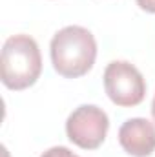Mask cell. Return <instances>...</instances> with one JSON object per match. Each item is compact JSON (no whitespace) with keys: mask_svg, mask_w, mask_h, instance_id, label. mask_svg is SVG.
<instances>
[{"mask_svg":"<svg viewBox=\"0 0 155 157\" xmlns=\"http://www.w3.org/2000/svg\"><path fill=\"white\" fill-rule=\"evenodd\" d=\"M152 117L155 121V97H153V102H152Z\"/></svg>","mask_w":155,"mask_h":157,"instance_id":"ba28073f","label":"cell"},{"mask_svg":"<svg viewBox=\"0 0 155 157\" xmlns=\"http://www.w3.org/2000/svg\"><path fill=\"white\" fill-rule=\"evenodd\" d=\"M104 90L120 108H131L144 101L146 82L142 73L126 60H113L104 70Z\"/></svg>","mask_w":155,"mask_h":157,"instance_id":"3957f363","label":"cell"},{"mask_svg":"<svg viewBox=\"0 0 155 157\" xmlns=\"http://www.w3.org/2000/svg\"><path fill=\"white\" fill-rule=\"evenodd\" d=\"M42 71L39 44L29 35H13L4 42L0 55L2 84L20 91L33 86Z\"/></svg>","mask_w":155,"mask_h":157,"instance_id":"7a4b0ae2","label":"cell"},{"mask_svg":"<svg viewBox=\"0 0 155 157\" xmlns=\"http://www.w3.org/2000/svg\"><path fill=\"white\" fill-rule=\"evenodd\" d=\"M110 130V119L106 112L95 104H82L68 117L66 133L68 139L82 150L99 148Z\"/></svg>","mask_w":155,"mask_h":157,"instance_id":"277c9868","label":"cell"},{"mask_svg":"<svg viewBox=\"0 0 155 157\" xmlns=\"http://www.w3.org/2000/svg\"><path fill=\"white\" fill-rule=\"evenodd\" d=\"M40 157H78V155H75V154H73L70 148H66V146H53V148L46 150Z\"/></svg>","mask_w":155,"mask_h":157,"instance_id":"8992f818","label":"cell"},{"mask_svg":"<svg viewBox=\"0 0 155 157\" xmlns=\"http://www.w3.org/2000/svg\"><path fill=\"white\" fill-rule=\"evenodd\" d=\"M119 143L126 154L148 157L155 152V124L148 119H128L119 130Z\"/></svg>","mask_w":155,"mask_h":157,"instance_id":"5b68a950","label":"cell"},{"mask_svg":"<svg viewBox=\"0 0 155 157\" xmlns=\"http://www.w3.org/2000/svg\"><path fill=\"white\" fill-rule=\"evenodd\" d=\"M51 62L59 75L77 78L86 75L97 59V42L82 26H68L55 33L49 46Z\"/></svg>","mask_w":155,"mask_h":157,"instance_id":"6da1fadb","label":"cell"},{"mask_svg":"<svg viewBox=\"0 0 155 157\" xmlns=\"http://www.w3.org/2000/svg\"><path fill=\"white\" fill-rule=\"evenodd\" d=\"M137 6L146 13H155V0H137Z\"/></svg>","mask_w":155,"mask_h":157,"instance_id":"52a82bcc","label":"cell"}]
</instances>
